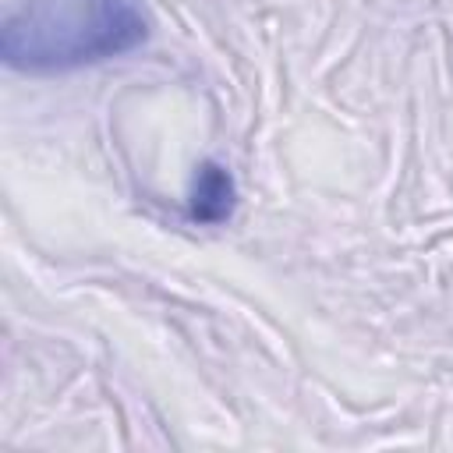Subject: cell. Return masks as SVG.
Here are the masks:
<instances>
[{
	"label": "cell",
	"instance_id": "obj_1",
	"mask_svg": "<svg viewBox=\"0 0 453 453\" xmlns=\"http://www.w3.org/2000/svg\"><path fill=\"white\" fill-rule=\"evenodd\" d=\"M145 35L142 0H25L4 21L0 53L21 71H71L127 53Z\"/></svg>",
	"mask_w": 453,
	"mask_h": 453
}]
</instances>
